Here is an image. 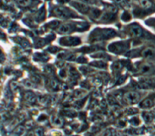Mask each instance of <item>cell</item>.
Listing matches in <instances>:
<instances>
[{
  "instance_id": "8992f818",
  "label": "cell",
  "mask_w": 155,
  "mask_h": 136,
  "mask_svg": "<svg viewBox=\"0 0 155 136\" xmlns=\"http://www.w3.org/2000/svg\"><path fill=\"white\" fill-rule=\"evenodd\" d=\"M60 43L63 45H76L80 43V40L76 37H65L60 40Z\"/></svg>"
},
{
  "instance_id": "3957f363",
  "label": "cell",
  "mask_w": 155,
  "mask_h": 136,
  "mask_svg": "<svg viewBox=\"0 0 155 136\" xmlns=\"http://www.w3.org/2000/svg\"><path fill=\"white\" fill-rule=\"evenodd\" d=\"M141 96L139 93L137 92H128L123 96L125 102L126 103H128L130 105H134L135 103H137L139 100H140Z\"/></svg>"
},
{
  "instance_id": "ba28073f",
  "label": "cell",
  "mask_w": 155,
  "mask_h": 136,
  "mask_svg": "<svg viewBox=\"0 0 155 136\" xmlns=\"http://www.w3.org/2000/svg\"><path fill=\"white\" fill-rule=\"evenodd\" d=\"M139 72L144 75H148L153 72L154 68L152 67L151 65L148 64V63H142L139 65Z\"/></svg>"
},
{
  "instance_id": "d6986e66",
  "label": "cell",
  "mask_w": 155,
  "mask_h": 136,
  "mask_svg": "<svg viewBox=\"0 0 155 136\" xmlns=\"http://www.w3.org/2000/svg\"><path fill=\"white\" fill-rule=\"evenodd\" d=\"M35 135L36 136H43L44 135V131L42 128H38L35 131Z\"/></svg>"
},
{
  "instance_id": "44dd1931",
  "label": "cell",
  "mask_w": 155,
  "mask_h": 136,
  "mask_svg": "<svg viewBox=\"0 0 155 136\" xmlns=\"http://www.w3.org/2000/svg\"><path fill=\"white\" fill-rule=\"evenodd\" d=\"M111 135H112V132L110 130V129H108V130L105 131L102 134V136H111Z\"/></svg>"
},
{
  "instance_id": "277c9868",
  "label": "cell",
  "mask_w": 155,
  "mask_h": 136,
  "mask_svg": "<svg viewBox=\"0 0 155 136\" xmlns=\"http://www.w3.org/2000/svg\"><path fill=\"white\" fill-rule=\"evenodd\" d=\"M128 42H117V43H114V45H112L110 46V50L112 52L117 53V54H121V53L126 51L129 47Z\"/></svg>"
},
{
  "instance_id": "7a4b0ae2",
  "label": "cell",
  "mask_w": 155,
  "mask_h": 136,
  "mask_svg": "<svg viewBox=\"0 0 155 136\" xmlns=\"http://www.w3.org/2000/svg\"><path fill=\"white\" fill-rule=\"evenodd\" d=\"M53 12L55 16L61 18L71 17L74 15V12L70 11V9L64 7H56L55 8H54Z\"/></svg>"
},
{
  "instance_id": "6da1fadb",
  "label": "cell",
  "mask_w": 155,
  "mask_h": 136,
  "mask_svg": "<svg viewBox=\"0 0 155 136\" xmlns=\"http://www.w3.org/2000/svg\"><path fill=\"white\" fill-rule=\"evenodd\" d=\"M116 35V32L112 29H96L94 31L92 38L95 40H101L104 38H108Z\"/></svg>"
},
{
  "instance_id": "30bf717a",
  "label": "cell",
  "mask_w": 155,
  "mask_h": 136,
  "mask_svg": "<svg viewBox=\"0 0 155 136\" xmlns=\"http://www.w3.org/2000/svg\"><path fill=\"white\" fill-rule=\"evenodd\" d=\"M58 32L62 34H67L70 33L73 30V27L69 23H64L58 27Z\"/></svg>"
},
{
  "instance_id": "e0dca14e",
  "label": "cell",
  "mask_w": 155,
  "mask_h": 136,
  "mask_svg": "<svg viewBox=\"0 0 155 136\" xmlns=\"http://www.w3.org/2000/svg\"><path fill=\"white\" fill-rule=\"evenodd\" d=\"M25 130V128L23 127V126H19V127L17 128L15 130V135H16L17 136H20L21 135H22Z\"/></svg>"
},
{
  "instance_id": "603a6c76",
  "label": "cell",
  "mask_w": 155,
  "mask_h": 136,
  "mask_svg": "<svg viewBox=\"0 0 155 136\" xmlns=\"http://www.w3.org/2000/svg\"><path fill=\"white\" fill-rule=\"evenodd\" d=\"M84 3H93L94 0H81Z\"/></svg>"
},
{
  "instance_id": "2e32d148",
  "label": "cell",
  "mask_w": 155,
  "mask_h": 136,
  "mask_svg": "<svg viewBox=\"0 0 155 136\" xmlns=\"http://www.w3.org/2000/svg\"><path fill=\"white\" fill-rule=\"evenodd\" d=\"M53 123H54V125L57 126H62L63 124V120L59 116H55L54 117V120H53Z\"/></svg>"
},
{
  "instance_id": "5bb4252c",
  "label": "cell",
  "mask_w": 155,
  "mask_h": 136,
  "mask_svg": "<svg viewBox=\"0 0 155 136\" xmlns=\"http://www.w3.org/2000/svg\"><path fill=\"white\" fill-rule=\"evenodd\" d=\"M17 3L18 4V6H20L21 7H28L32 3V0H16Z\"/></svg>"
},
{
  "instance_id": "5b68a950",
  "label": "cell",
  "mask_w": 155,
  "mask_h": 136,
  "mask_svg": "<svg viewBox=\"0 0 155 136\" xmlns=\"http://www.w3.org/2000/svg\"><path fill=\"white\" fill-rule=\"evenodd\" d=\"M129 32H130V36L132 37H135V38H139L142 36L143 30L142 28L138 24H132L130 27L129 29Z\"/></svg>"
},
{
  "instance_id": "ffe728a7",
  "label": "cell",
  "mask_w": 155,
  "mask_h": 136,
  "mask_svg": "<svg viewBox=\"0 0 155 136\" xmlns=\"http://www.w3.org/2000/svg\"><path fill=\"white\" fill-rule=\"evenodd\" d=\"M93 66H97V67H99V68H105V67L107 66L106 63H104V62H97L96 63H94V64H92Z\"/></svg>"
},
{
  "instance_id": "8fae6325",
  "label": "cell",
  "mask_w": 155,
  "mask_h": 136,
  "mask_svg": "<svg viewBox=\"0 0 155 136\" xmlns=\"http://www.w3.org/2000/svg\"><path fill=\"white\" fill-rule=\"evenodd\" d=\"M154 102L153 98H151V97L149 98H147L145 99L141 102L140 106L141 107H143V108H149V107H151L154 105Z\"/></svg>"
},
{
  "instance_id": "52a82bcc",
  "label": "cell",
  "mask_w": 155,
  "mask_h": 136,
  "mask_svg": "<svg viewBox=\"0 0 155 136\" xmlns=\"http://www.w3.org/2000/svg\"><path fill=\"white\" fill-rule=\"evenodd\" d=\"M141 55L147 59L155 58V49L151 47H146L141 51Z\"/></svg>"
},
{
  "instance_id": "cb8c5ba5",
  "label": "cell",
  "mask_w": 155,
  "mask_h": 136,
  "mask_svg": "<svg viewBox=\"0 0 155 136\" xmlns=\"http://www.w3.org/2000/svg\"><path fill=\"white\" fill-rule=\"evenodd\" d=\"M11 85H13V87H11L12 90H15L18 88V86H17V84H15V82H12Z\"/></svg>"
},
{
  "instance_id": "9a60e30c",
  "label": "cell",
  "mask_w": 155,
  "mask_h": 136,
  "mask_svg": "<svg viewBox=\"0 0 155 136\" xmlns=\"http://www.w3.org/2000/svg\"><path fill=\"white\" fill-rule=\"evenodd\" d=\"M142 117L144 120V121L147 122V123L151 122L154 119L153 114L151 113H150V112H144L142 114Z\"/></svg>"
},
{
  "instance_id": "7c38bea8",
  "label": "cell",
  "mask_w": 155,
  "mask_h": 136,
  "mask_svg": "<svg viewBox=\"0 0 155 136\" xmlns=\"http://www.w3.org/2000/svg\"><path fill=\"white\" fill-rule=\"evenodd\" d=\"M24 98L30 103H34L36 101V97L34 95V93H31V92H27L24 94Z\"/></svg>"
},
{
  "instance_id": "7402d4cb",
  "label": "cell",
  "mask_w": 155,
  "mask_h": 136,
  "mask_svg": "<svg viewBox=\"0 0 155 136\" xmlns=\"http://www.w3.org/2000/svg\"><path fill=\"white\" fill-rule=\"evenodd\" d=\"M25 85L27 86H32V82L30 81H25Z\"/></svg>"
},
{
  "instance_id": "ac0fdd59",
  "label": "cell",
  "mask_w": 155,
  "mask_h": 136,
  "mask_svg": "<svg viewBox=\"0 0 155 136\" xmlns=\"http://www.w3.org/2000/svg\"><path fill=\"white\" fill-rule=\"evenodd\" d=\"M51 86L54 89V90H58L60 88V85L58 83V81H56L55 80H52L51 81Z\"/></svg>"
},
{
  "instance_id": "9c48e42d",
  "label": "cell",
  "mask_w": 155,
  "mask_h": 136,
  "mask_svg": "<svg viewBox=\"0 0 155 136\" xmlns=\"http://www.w3.org/2000/svg\"><path fill=\"white\" fill-rule=\"evenodd\" d=\"M72 6L74 8H76L78 9V11H79L82 13H87L89 10V8L86 6V4L81 3V2H72Z\"/></svg>"
},
{
  "instance_id": "4fadbf2b",
  "label": "cell",
  "mask_w": 155,
  "mask_h": 136,
  "mask_svg": "<svg viewBox=\"0 0 155 136\" xmlns=\"http://www.w3.org/2000/svg\"><path fill=\"white\" fill-rule=\"evenodd\" d=\"M137 2L139 6L144 9L150 8L152 6V3L149 0H137Z\"/></svg>"
}]
</instances>
